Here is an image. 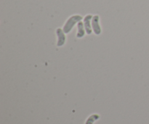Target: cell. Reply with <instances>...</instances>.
<instances>
[{
  "label": "cell",
  "mask_w": 149,
  "mask_h": 124,
  "mask_svg": "<svg viewBox=\"0 0 149 124\" xmlns=\"http://www.w3.org/2000/svg\"><path fill=\"white\" fill-rule=\"evenodd\" d=\"M56 35L58 36V42H57V46L61 47L63 46L66 41V37H65V33L63 30L61 28H58L56 30Z\"/></svg>",
  "instance_id": "3"
},
{
  "label": "cell",
  "mask_w": 149,
  "mask_h": 124,
  "mask_svg": "<svg viewBox=\"0 0 149 124\" xmlns=\"http://www.w3.org/2000/svg\"><path fill=\"white\" fill-rule=\"evenodd\" d=\"M100 17L98 15H94L92 19V28H93V32L95 35H100L101 33V28L99 24Z\"/></svg>",
  "instance_id": "2"
},
{
  "label": "cell",
  "mask_w": 149,
  "mask_h": 124,
  "mask_svg": "<svg viewBox=\"0 0 149 124\" xmlns=\"http://www.w3.org/2000/svg\"><path fill=\"white\" fill-rule=\"evenodd\" d=\"M81 20H82V17L81 15H73L71 17H70L67 20V21L65 22V25L63 26V28L64 33H70L71 30H72L73 28H74V25L76 23H78L79 21H81Z\"/></svg>",
  "instance_id": "1"
},
{
  "label": "cell",
  "mask_w": 149,
  "mask_h": 124,
  "mask_svg": "<svg viewBox=\"0 0 149 124\" xmlns=\"http://www.w3.org/2000/svg\"><path fill=\"white\" fill-rule=\"evenodd\" d=\"M92 19L93 15H87L84 18V28H85L86 33L88 35H90L93 32V28H92Z\"/></svg>",
  "instance_id": "4"
},
{
  "label": "cell",
  "mask_w": 149,
  "mask_h": 124,
  "mask_svg": "<svg viewBox=\"0 0 149 124\" xmlns=\"http://www.w3.org/2000/svg\"><path fill=\"white\" fill-rule=\"evenodd\" d=\"M77 28H78V32L77 33V38H82L84 36L85 34V28H84V23L81 21H79L77 23Z\"/></svg>",
  "instance_id": "5"
}]
</instances>
